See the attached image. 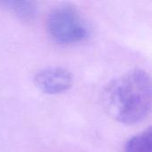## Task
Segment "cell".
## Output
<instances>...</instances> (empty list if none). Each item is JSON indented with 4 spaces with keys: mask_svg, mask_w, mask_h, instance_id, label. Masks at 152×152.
<instances>
[{
    "mask_svg": "<svg viewBox=\"0 0 152 152\" xmlns=\"http://www.w3.org/2000/svg\"><path fill=\"white\" fill-rule=\"evenodd\" d=\"M151 92L150 75L142 69H133L106 86L102 92V103L118 122L135 125L151 111Z\"/></svg>",
    "mask_w": 152,
    "mask_h": 152,
    "instance_id": "cell-1",
    "label": "cell"
},
{
    "mask_svg": "<svg viewBox=\"0 0 152 152\" xmlns=\"http://www.w3.org/2000/svg\"><path fill=\"white\" fill-rule=\"evenodd\" d=\"M47 29L51 37L61 45L82 42L89 35L86 20L80 12L69 4H60L50 12Z\"/></svg>",
    "mask_w": 152,
    "mask_h": 152,
    "instance_id": "cell-2",
    "label": "cell"
},
{
    "mask_svg": "<svg viewBox=\"0 0 152 152\" xmlns=\"http://www.w3.org/2000/svg\"><path fill=\"white\" fill-rule=\"evenodd\" d=\"M71 73L61 67H49L39 70L34 77L35 86L46 94H59L68 91L72 86Z\"/></svg>",
    "mask_w": 152,
    "mask_h": 152,
    "instance_id": "cell-3",
    "label": "cell"
},
{
    "mask_svg": "<svg viewBox=\"0 0 152 152\" xmlns=\"http://www.w3.org/2000/svg\"><path fill=\"white\" fill-rule=\"evenodd\" d=\"M0 6L22 20H32L37 15V5L35 2L27 0H4Z\"/></svg>",
    "mask_w": 152,
    "mask_h": 152,
    "instance_id": "cell-4",
    "label": "cell"
},
{
    "mask_svg": "<svg viewBox=\"0 0 152 152\" xmlns=\"http://www.w3.org/2000/svg\"><path fill=\"white\" fill-rule=\"evenodd\" d=\"M152 132L151 127L132 137L126 145L125 152H152Z\"/></svg>",
    "mask_w": 152,
    "mask_h": 152,
    "instance_id": "cell-5",
    "label": "cell"
}]
</instances>
